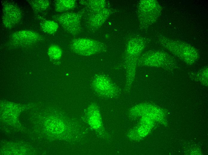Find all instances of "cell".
Returning <instances> with one entry per match:
<instances>
[{"instance_id": "1", "label": "cell", "mask_w": 208, "mask_h": 155, "mask_svg": "<svg viewBox=\"0 0 208 155\" xmlns=\"http://www.w3.org/2000/svg\"><path fill=\"white\" fill-rule=\"evenodd\" d=\"M158 40L163 47L187 64H194L199 58L197 50L187 43L162 35Z\"/></svg>"}, {"instance_id": "2", "label": "cell", "mask_w": 208, "mask_h": 155, "mask_svg": "<svg viewBox=\"0 0 208 155\" xmlns=\"http://www.w3.org/2000/svg\"><path fill=\"white\" fill-rule=\"evenodd\" d=\"M137 66L161 68L169 70L175 68V59L166 52L158 50H150L140 55Z\"/></svg>"}, {"instance_id": "3", "label": "cell", "mask_w": 208, "mask_h": 155, "mask_svg": "<svg viewBox=\"0 0 208 155\" xmlns=\"http://www.w3.org/2000/svg\"><path fill=\"white\" fill-rule=\"evenodd\" d=\"M162 8L155 0L140 1L138 8V16L140 25L143 28L149 27L158 19Z\"/></svg>"}, {"instance_id": "4", "label": "cell", "mask_w": 208, "mask_h": 155, "mask_svg": "<svg viewBox=\"0 0 208 155\" xmlns=\"http://www.w3.org/2000/svg\"><path fill=\"white\" fill-rule=\"evenodd\" d=\"M70 47L74 52L84 56H90L102 52L106 48L103 43L85 38L74 39L70 43Z\"/></svg>"}, {"instance_id": "5", "label": "cell", "mask_w": 208, "mask_h": 155, "mask_svg": "<svg viewBox=\"0 0 208 155\" xmlns=\"http://www.w3.org/2000/svg\"><path fill=\"white\" fill-rule=\"evenodd\" d=\"M92 82L94 89L101 95L114 97L118 95L119 91L117 86L105 75L99 74L95 75Z\"/></svg>"}, {"instance_id": "6", "label": "cell", "mask_w": 208, "mask_h": 155, "mask_svg": "<svg viewBox=\"0 0 208 155\" xmlns=\"http://www.w3.org/2000/svg\"><path fill=\"white\" fill-rule=\"evenodd\" d=\"M2 23L7 29H10L15 27L22 18V13L20 8L13 2H4L2 6Z\"/></svg>"}, {"instance_id": "7", "label": "cell", "mask_w": 208, "mask_h": 155, "mask_svg": "<svg viewBox=\"0 0 208 155\" xmlns=\"http://www.w3.org/2000/svg\"><path fill=\"white\" fill-rule=\"evenodd\" d=\"M52 17L71 34L76 35L80 32L81 29L80 17L78 14L67 12Z\"/></svg>"}, {"instance_id": "8", "label": "cell", "mask_w": 208, "mask_h": 155, "mask_svg": "<svg viewBox=\"0 0 208 155\" xmlns=\"http://www.w3.org/2000/svg\"><path fill=\"white\" fill-rule=\"evenodd\" d=\"M42 39V36L38 33L29 30H22L13 33L9 37L11 44L16 46L30 45Z\"/></svg>"}, {"instance_id": "9", "label": "cell", "mask_w": 208, "mask_h": 155, "mask_svg": "<svg viewBox=\"0 0 208 155\" xmlns=\"http://www.w3.org/2000/svg\"><path fill=\"white\" fill-rule=\"evenodd\" d=\"M110 14V10L105 8L98 12L94 13L89 18V25L91 27L94 29H98L104 23Z\"/></svg>"}, {"instance_id": "10", "label": "cell", "mask_w": 208, "mask_h": 155, "mask_svg": "<svg viewBox=\"0 0 208 155\" xmlns=\"http://www.w3.org/2000/svg\"><path fill=\"white\" fill-rule=\"evenodd\" d=\"M76 5L74 0H57L55 2V9L57 12H64L74 8Z\"/></svg>"}, {"instance_id": "11", "label": "cell", "mask_w": 208, "mask_h": 155, "mask_svg": "<svg viewBox=\"0 0 208 155\" xmlns=\"http://www.w3.org/2000/svg\"><path fill=\"white\" fill-rule=\"evenodd\" d=\"M26 1L33 10L37 13L45 11L50 5L49 1L47 0H28Z\"/></svg>"}, {"instance_id": "12", "label": "cell", "mask_w": 208, "mask_h": 155, "mask_svg": "<svg viewBox=\"0 0 208 155\" xmlns=\"http://www.w3.org/2000/svg\"><path fill=\"white\" fill-rule=\"evenodd\" d=\"M42 30L49 34L55 33L57 30L59 25L56 21L51 20H45L40 23Z\"/></svg>"}, {"instance_id": "13", "label": "cell", "mask_w": 208, "mask_h": 155, "mask_svg": "<svg viewBox=\"0 0 208 155\" xmlns=\"http://www.w3.org/2000/svg\"><path fill=\"white\" fill-rule=\"evenodd\" d=\"M85 2V4L94 13L105 8L106 3L104 0H88Z\"/></svg>"}, {"instance_id": "14", "label": "cell", "mask_w": 208, "mask_h": 155, "mask_svg": "<svg viewBox=\"0 0 208 155\" xmlns=\"http://www.w3.org/2000/svg\"><path fill=\"white\" fill-rule=\"evenodd\" d=\"M48 53L49 57L52 59L57 60L61 57L62 51L61 48L56 45L50 46L48 50Z\"/></svg>"}, {"instance_id": "15", "label": "cell", "mask_w": 208, "mask_h": 155, "mask_svg": "<svg viewBox=\"0 0 208 155\" xmlns=\"http://www.w3.org/2000/svg\"><path fill=\"white\" fill-rule=\"evenodd\" d=\"M207 67L202 69L195 75L196 80L201 82H207Z\"/></svg>"}]
</instances>
